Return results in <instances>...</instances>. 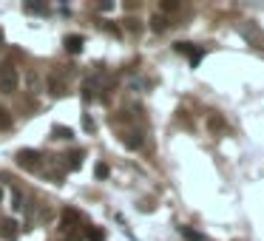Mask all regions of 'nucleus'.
<instances>
[{
    "label": "nucleus",
    "mask_w": 264,
    "mask_h": 241,
    "mask_svg": "<svg viewBox=\"0 0 264 241\" xmlns=\"http://www.w3.org/2000/svg\"><path fill=\"white\" fill-rule=\"evenodd\" d=\"M20 85V71L14 63H0V94H14Z\"/></svg>",
    "instance_id": "f257e3e1"
},
{
    "label": "nucleus",
    "mask_w": 264,
    "mask_h": 241,
    "mask_svg": "<svg viewBox=\"0 0 264 241\" xmlns=\"http://www.w3.org/2000/svg\"><path fill=\"white\" fill-rule=\"evenodd\" d=\"M14 159H17V165H20L23 171H37L43 156H40V150H35V148H23V150H17Z\"/></svg>",
    "instance_id": "f03ea898"
},
{
    "label": "nucleus",
    "mask_w": 264,
    "mask_h": 241,
    "mask_svg": "<svg viewBox=\"0 0 264 241\" xmlns=\"http://www.w3.org/2000/svg\"><path fill=\"white\" fill-rule=\"evenodd\" d=\"M103 97V74H94L82 80V100H100Z\"/></svg>",
    "instance_id": "7ed1b4c3"
},
{
    "label": "nucleus",
    "mask_w": 264,
    "mask_h": 241,
    "mask_svg": "<svg viewBox=\"0 0 264 241\" xmlns=\"http://www.w3.org/2000/svg\"><path fill=\"white\" fill-rule=\"evenodd\" d=\"M46 88L51 97H63V94L69 91V82H66V77H63V71H51L46 80Z\"/></svg>",
    "instance_id": "20e7f679"
},
{
    "label": "nucleus",
    "mask_w": 264,
    "mask_h": 241,
    "mask_svg": "<svg viewBox=\"0 0 264 241\" xmlns=\"http://www.w3.org/2000/svg\"><path fill=\"white\" fill-rule=\"evenodd\" d=\"M17 236H20V224L14 218H0V239L14 241Z\"/></svg>",
    "instance_id": "39448f33"
},
{
    "label": "nucleus",
    "mask_w": 264,
    "mask_h": 241,
    "mask_svg": "<svg viewBox=\"0 0 264 241\" xmlns=\"http://www.w3.org/2000/svg\"><path fill=\"white\" fill-rule=\"evenodd\" d=\"M60 159H66L63 162V165H66V171H80L82 168V159H85V153H82V150H74V153H66V156H60Z\"/></svg>",
    "instance_id": "423d86ee"
},
{
    "label": "nucleus",
    "mask_w": 264,
    "mask_h": 241,
    "mask_svg": "<svg viewBox=\"0 0 264 241\" xmlns=\"http://www.w3.org/2000/svg\"><path fill=\"white\" fill-rule=\"evenodd\" d=\"M82 43H85V40H82L80 34H69V37H66V51H69V54H80Z\"/></svg>",
    "instance_id": "0eeeda50"
},
{
    "label": "nucleus",
    "mask_w": 264,
    "mask_h": 241,
    "mask_svg": "<svg viewBox=\"0 0 264 241\" xmlns=\"http://www.w3.org/2000/svg\"><path fill=\"white\" fill-rule=\"evenodd\" d=\"M51 134H54V139H74V131L66 125H54L51 128Z\"/></svg>",
    "instance_id": "6e6552de"
},
{
    "label": "nucleus",
    "mask_w": 264,
    "mask_h": 241,
    "mask_svg": "<svg viewBox=\"0 0 264 241\" xmlns=\"http://www.w3.org/2000/svg\"><path fill=\"white\" fill-rule=\"evenodd\" d=\"M122 142H125L131 150H134V148H142V137H139V134H125V137H122Z\"/></svg>",
    "instance_id": "1a4fd4ad"
},
{
    "label": "nucleus",
    "mask_w": 264,
    "mask_h": 241,
    "mask_svg": "<svg viewBox=\"0 0 264 241\" xmlns=\"http://www.w3.org/2000/svg\"><path fill=\"white\" fill-rule=\"evenodd\" d=\"M85 239L88 241H105V233L100 227H88L85 230Z\"/></svg>",
    "instance_id": "9d476101"
},
{
    "label": "nucleus",
    "mask_w": 264,
    "mask_h": 241,
    "mask_svg": "<svg viewBox=\"0 0 264 241\" xmlns=\"http://www.w3.org/2000/svg\"><path fill=\"white\" fill-rule=\"evenodd\" d=\"M12 128V114L6 108H0V131H9Z\"/></svg>",
    "instance_id": "9b49d317"
},
{
    "label": "nucleus",
    "mask_w": 264,
    "mask_h": 241,
    "mask_svg": "<svg viewBox=\"0 0 264 241\" xmlns=\"http://www.w3.org/2000/svg\"><path fill=\"white\" fill-rule=\"evenodd\" d=\"M12 210L14 213L23 210V193H20V190H14V196H12Z\"/></svg>",
    "instance_id": "f8f14e48"
},
{
    "label": "nucleus",
    "mask_w": 264,
    "mask_h": 241,
    "mask_svg": "<svg viewBox=\"0 0 264 241\" xmlns=\"http://www.w3.org/2000/svg\"><path fill=\"white\" fill-rule=\"evenodd\" d=\"M151 29H153V32H165V29H168V23H165L159 14H156V17H151Z\"/></svg>",
    "instance_id": "ddd939ff"
},
{
    "label": "nucleus",
    "mask_w": 264,
    "mask_h": 241,
    "mask_svg": "<svg viewBox=\"0 0 264 241\" xmlns=\"http://www.w3.org/2000/svg\"><path fill=\"white\" fill-rule=\"evenodd\" d=\"M23 9H26V12H32V14H40V12H46V6H43V3H26Z\"/></svg>",
    "instance_id": "4468645a"
},
{
    "label": "nucleus",
    "mask_w": 264,
    "mask_h": 241,
    "mask_svg": "<svg viewBox=\"0 0 264 241\" xmlns=\"http://www.w3.org/2000/svg\"><path fill=\"white\" fill-rule=\"evenodd\" d=\"M182 236H185L188 241H205L202 236H199V233H193V230H188V227H182Z\"/></svg>",
    "instance_id": "2eb2a0df"
},
{
    "label": "nucleus",
    "mask_w": 264,
    "mask_h": 241,
    "mask_svg": "<svg viewBox=\"0 0 264 241\" xmlns=\"http://www.w3.org/2000/svg\"><path fill=\"white\" fill-rule=\"evenodd\" d=\"M176 9H179L176 0H165V3H162V12H176Z\"/></svg>",
    "instance_id": "dca6fc26"
},
{
    "label": "nucleus",
    "mask_w": 264,
    "mask_h": 241,
    "mask_svg": "<svg viewBox=\"0 0 264 241\" xmlns=\"http://www.w3.org/2000/svg\"><path fill=\"white\" fill-rule=\"evenodd\" d=\"M37 85H40V80H37V71H29V88H32V91H37Z\"/></svg>",
    "instance_id": "f3484780"
},
{
    "label": "nucleus",
    "mask_w": 264,
    "mask_h": 241,
    "mask_svg": "<svg viewBox=\"0 0 264 241\" xmlns=\"http://www.w3.org/2000/svg\"><path fill=\"white\" fill-rule=\"evenodd\" d=\"M97 179H105V176H108V165H103V162H100V165H97Z\"/></svg>",
    "instance_id": "a211bd4d"
},
{
    "label": "nucleus",
    "mask_w": 264,
    "mask_h": 241,
    "mask_svg": "<svg viewBox=\"0 0 264 241\" xmlns=\"http://www.w3.org/2000/svg\"><path fill=\"white\" fill-rule=\"evenodd\" d=\"M82 128H85V131H94V122L88 119V116H82Z\"/></svg>",
    "instance_id": "6ab92c4d"
},
{
    "label": "nucleus",
    "mask_w": 264,
    "mask_h": 241,
    "mask_svg": "<svg viewBox=\"0 0 264 241\" xmlns=\"http://www.w3.org/2000/svg\"><path fill=\"white\" fill-rule=\"evenodd\" d=\"M0 205H3V187H0Z\"/></svg>",
    "instance_id": "aec40b11"
}]
</instances>
